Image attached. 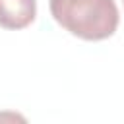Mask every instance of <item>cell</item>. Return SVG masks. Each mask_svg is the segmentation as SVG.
I'll return each instance as SVG.
<instances>
[{"label": "cell", "mask_w": 124, "mask_h": 124, "mask_svg": "<svg viewBox=\"0 0 124 124\" xmlns=\"http://www.w3.org/2000/svg\"><path fill=\"white\" fill-rule=\"evenodd\" d=\"M50 16L74 37L83 41H105L118 27L114 0H50Z\"/></svg>", "instance_id": "cell-1"}, {"label": "cell", "mask_w": 124, "mask_h": 124, "mask_svg": "<svg viewBox=\"0 0 124 124\" xmlns=\"http://www.w3.org/2000/svg\"><path fill=\"white\" fill-rule=\"evenodd\" d=\"M37 0H0V27L23 29L35 21Z\"/></svg>", "instance_id": "cell-2"}]
</instances>
